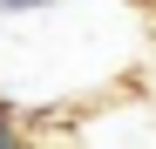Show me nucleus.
Masks as SVG:
<instances>
[{
	"instance_id": "obj_1",
	"label": "nucleus",
	"mask_w": 156,
	"mask_h": 149,
	"mask_svg": "<svg viewBox=\"0 0 156 149\" xmlns=\"http://www.w3.org/2000/svg\"><path fill=\"white\" fill-rule=\"evenodd\" d=\"M0 149H20V136H14V122H7V109H0Z\"/></svg>"
}]
</instances>
